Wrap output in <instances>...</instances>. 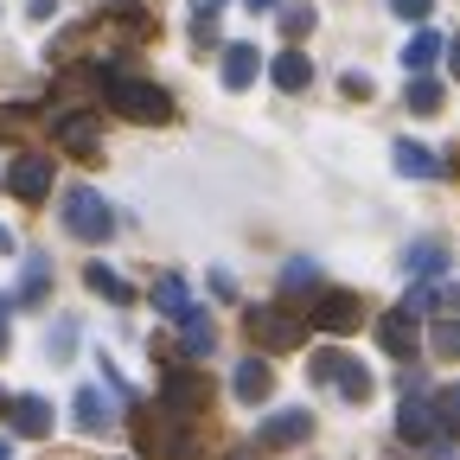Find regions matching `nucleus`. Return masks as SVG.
I'll list each match as a JSON object with an SVG mask.
<instances>
[{"label": "nucleus", "instance_id": "obj_1", "mask_svg": "<svg viewBox=\"0 0 460 460\" xmlns=\"http://www.w3.org/2000/svg\"><path fill=\"white\" fill-rule=\"evenodd\" d=\"M135 447L154 454V460H192L199 441L180 416H166V410H135Z\"/></svg>", "mask_w": 460, "mask_h": 460}, {"label": "nucleus", "instance_id": "obj_2", "mask_svg": "<svg viewBox=\"0 0 460 460\" xmlns=\"http://www.w3.org/2000/svg\"><path fill=\"white\" fill-rule=\"evenodd\" d=\"M65 230H71V237H84V243H109V237H115L109 199L90 192V186H71V192H65Z\"/></svg>", "mask_w": 460, "mask_h": 460}, {"label": "nucleus", "instance_id": "obj_3", "mask_svg": "<svg viewBox=\"0 0 460 460\" xmlns=\"http://www.w3.org/2000/svg\"><path fill=\"white\" fill-rule=\"evenodd\" d=\"M109 109H122L128 122H172V96L141 77H109Z\"/></svg>", "mask_w": 460, "mask_h": 460}, {"label": "nucleus", "instance_id": "obj_4", "mask_svg": "<svg viewBox=\"0 0 460 460\" xmlns=\"http://www.w3.org/2000/svg\"><path fill=\"white\" fill-rule=\"evenodd\" d=\"M205 402H211L205 371H192V365H166V371H160V410H166V416L192 422V416L205 410Z\"/></svg>", "mask_w": 460, "mask_h": 460}, {"label": "nucleus", "instance_id": "obj_5", "mask_svg": "<svg viewBox=\"0 0 460 460\" xmlns=\"http://www.w3.org/2000/svg\"><path fill=\"white\" fill-rule=\"evenodd\" d=\"M243 326H250V339L262 345V352H295V345L307 339V314H288V307H250Z\"/></svg>", "mask_w": 460, "mask_h": 460}, {"label": "nucleus", "instance_id": "obj_6", "mask_svg": "<svg viewBox=\"0 0 460 460\" xmlns=\"http://www.w3.org/2000/svg\"><path fill=\"white\" fill-rule=\"evenodd\" d=\"M307 371H314V384H332L345 402H371V371H365L358 358H345V352H314Z\"/></svg>", "mask_w": 460, "mask_h": 460}, {"label": "nucleus", "instance_id": "obj_7", "mask_svg": "<svg viewBox=\"0 0 460 460\" xmlns=\"http://www.w3.org/2000/svg\"><path fill=\"white\" fill-rule=\"evenodd\" d=\"M320 332H352L358 320H365V301L352 295V288H326V295L314 301V314H307Z\"/></svg>", "mask_w": 460, "mask_h": 460}, {"label": "nucleus", "instance_id": "obj_8", "mask_svg": "<svg viewBox=\"0 0 460 460\" xmlns=\"http://www.w3.org/2000/svg\"><path fill=\"white\" fill-rule=\"evenodd\" d=\"M7 192L26 199V205H39V199L51 192V160H45V154H13V166H7Z\"/></svg>", "mask_w": 460, "mask_h": 460}, {"label": "nucleus", "instance_id": "obj_9", "mask_svg": "<svg viewBox=\"0 0 460 460\" xmlns=\"http://www.w3.org/2000/svg\"><path fill=\"white\" fill-rule=\"evenodd\" d=\"M377 339H384V352H390V358L410 365V358H416V345H422V320H416V314H402V307H390V314L377 320Z\"/></svg>", "mask_w": 460, "mask_h": 460}, {"label": "nucleus", "instance_id": "obj_10", "mask_svg": "<svg viewBox=\"0 0 460 460\" xmlns=\"http://www.w3.org/2000/svg\"><path fill=\"white\" fill-rule=\"evenodd\" d=\"M58 141H65L71 154H96V141H102V115H96V109H65V115H58Z\"/></svg>", "mask_w": 460, "mask_h": 460}, {"label": "nucleus", "instance_id": "obj_11", "mask_svg": "<svg viewBox=\"0 0 460 460\" xmlns=\"http://www.w3.org/2000/svg\"><path fill=\"white\" fill-rule=\"evenodd\" d=\"M307 435H314V416H307V410H275V416L256 429L262 447H295V441H307Z\"/></svg>", "mask_w": 460, "mask_h": 460}, {"label": "nucleus", "instance_id": "obj_12", "mask_svg": "<svg viewBox=\"0 0 460 460\" xmlns=\"http://www.w3.org/2000/svg\"><path fill=\"white\" fill-rule=\"evenodd\" d=\"M7 422H13V435H26V441H45V435H51V402H45V396H13V402H7Z\"/></svg>", "mask_w": 460, "mask_h": 460}, {"label": "nucleus", "instance_id": "obj_13", "mask_svg": "<svg viewBox=\"0 0 460 460\" xmlns=\"http://www.w3.org/2000/svg\"><path fill=\"white\" fill-rule=\"evenodd\" d=\"M396 429H402V441H435L441 429H435V402L429 396H416V390H402V416H396Z\"/></svg>", "mask_w": 460, "mask_h": 460}, {"label": "nucleus", "instance_id": "obj_14", "mask_svg": "<svg viewBox=\"0 0 460 460\" xmlns=\"http://www.w3.org/2000/svg\"><path fill=\"white\" fill-rule=\"evenodd\" d=\"M71 416H77V429H84V435H109V429H115V410H109V396H102L96 384H84V390H77Z\"/></svg>", "mask_w": 460, "mask_h": 460}, {"label": "nucleus", "instance_id": "obj_15", "mask_svg": "<svg viewBox=\"0 0 460 460\" xmlns=\"http://www.w3.org/2000/svg\"><path fill=\"white\" fill-rule=\"evenodd\" d=\"M269 77H275V90H288V96H295V90H307V84H314V58L288 45V51H275V65H269Z\"/></svg>", "mask_w": 460, "mask_h": 460}, {"label": "nucleus", "instance_id": "obj_16", "mask_svg": "<svg viewBox=\"0 0 460 460\" xmlns=\"http://www.w3.org/2000/svg\"><path fill=\"white\" fill-rule=\"evenodd\" d=\"M256 71H262V51L256 45H224V90H250L256 84Z\"/></svg>", "mask_w": 460, "mask_h": 460}, {"label": "nucleus", "instance_id": "obj_17", "mask_svg": "<svg viewBox=\"0 0 460 460\" xmlns=\"http://www.w3.org/2000/svg\"><path fill=\"white\" fill-rule=\"evenodd\" d=\"M396 172H402V180H441L447 166L429 147H416V141H396Z\"/></svg>", "mask_w": 460, "mask_h": 460}, {"label": "nucleus", "instance_id": "obj_18", "mask_svg": "<svg viewBox=\"0 0 460 460\" xmlns=\"http://www.w3.org/2000/svg\"><path fill=\"white\" fill-rule=\"evenodd\" d=\"M230 390H237V402H262V396L275 390V371H269L262 358H243V365H237V384H230Z\"/></svg>", "mask_w": 460, "mask_h": 460}, {"label": "nucleus", "instance_id": "obj_19", "mask_svg": "<svg viewBox=\"0 0 460 460\" xmlns=\"http://www.w3.org/2000/svg\"><path fill=\"white\" fill-rule=\"evenodd\" d=\"M154 307H160L166 320H186V314H192V295H186V281H180V275H160V288H154Z\"/></svg>", "mask_w": 460, "mask_h": 460}, {"label": "nucleus", "instance_id": "obj_20", "mask_svg": "<svg viewBox=\"0 0 460 460\" xmlns=\"http://www.w3.org/2000/svg\"><path fill=\"white\" fill-rule=\"evenodd\" d=\"M435 58H441V32H416L410 45H402V71H410V77H422V71L435 65Z\"/></svg>", "mask_w": 460, "mask_h": 460}, {"label": "nucleus", "instance_id": "obj_21", "mask_svg": "<svg viewBox=\"0 0 460 460\" xmlns=\"http://www.w3.org/2000/svg\"><path fill=\"white\" fill-rule=\"evenodd\" d=\"M84 281H90V295H102V301H135V288L115 275V269H102V262H90V269H84Z\"/></svg>", "mask_w": 460, "mask_h": 460}, {"label": "nucleus", "instance_id": "obj_22", "mask_svg": "<svg viewBox=\"0 0 460 460\" xmlns=\"http://www.w3.org/2000/svg\"><path fill=\"white\" fill-rule=\"evenodd\" d=\"M435 429L447 441H460V384H441L435 390Z\"/></svg>", "mask_w": 460, "mask_h": 460}, {"label": "nucleus", "instance_id": "obj_23", "mask_svg": "<svg viewBox=\"0 0 460 460\" xmlns=\"http://www.w3.org/2000/svg\"><path fill=\"white\" fill-rule=\"evenodd\" d=\"M180 326H186V352H192V358H205L211 345H217V326H211V320H205L199 307H192V314H186Z\"/></svg>", "mask_w": 460, "mask_h": 460}, {"label": "nucleus", "instance_id": "obj_24", "mask_svg": "<svg viewBox=\"0 0 460 460\" xmlns=\"http://www.w3.org/2000/svg\"><path fill=\"white\" fill-rule=\"evenodd\" d=\"M402 269H410V275H441L447 269V250L441 243H416V250H402Z\"/></svg>", "mask_w": 460, "mask_h": 460}, {"label": "nucleus", "instance_id": "obj_25", "mask_svg": "<svg viewBox=\"0 0 460 460\" xmlns=\"http://www.w3.org/2000/svg\"><path fill=\"white\" fill-rule=\"evenodd\" d=\"M402 102H410V115H441V84L435 77H410V96Z\"/></svg>", "mask_w": 460, "mask_h": 460}, {"label": "nucleus", "instance_id": "obj_26", "mask_svg": "<svg viewBox=\"0 0 460 460\" xmlns=\"http://www.w3.org/2000/svg\"><path fill=\"white\" fill-rule=\"evenodd\" d=\"M45 281H51V269H45V256H32V262H26V281H20V295H13V301H20V307L45 301Z\"/></svg>", "mask_w": 460, "mask_h": 460}, {"label": "nucleus", "instance_id": "obj_27", "mask_svg": "<svg viewBox=\"0 0 460 460\" xmlns=\"http://www.w3.org/2000/svg\"><path fill=\"white\" fill-rule=\"evenodd\" d=\"M224 13V0H192V32L199 39H211V20Z\"/></svg>", "mask_w": 460, "mask_h": 460}, {"label": "nucleus", "instance_id": "obj_28", "mask_svg": "<svg viewBox=\"0 0 460 460\" xmlns=\"http://www.w3.org/2000/svg\"><path fill=\"white\" fill-rule=\"evenodd\" d=\"M314 281H320V269H314L307 256H301V262H288V269H281V288H314Z\"/></svg>", "mask_w": 460, "mask_h": 460}, {"label": "nucleus", "instance_id": "obj_29", "mask_svg": "<svg viewBox=\"0 0 460 460\" xmlns=\"http://www.w3.org/2000/svg\"><path fill=\"white\" fill-rule=\"evenodd\" d=\"M435 352L441 358H460V320H441L435 326Z\"/></svg>", "mask_w": 460, "mask_h": 460}, {"label": "nucleus", "instance_id": "obj_30", "mask_svg": "<svg viewBox=\"0 0 460 460\" xmlns=\"http://www.w3.org/2000/svg\"><path fill=\"white\" fill-rule=\"evenodd\" d=\"M281 32H288V39L314 32V7H288V13H281Z\"/></svg>", "mask_w": 460, "mask_h": 460}, {"label": "nucleus", "instance_id": "obj_31", "mask_svg": "<svg viewBox=\"0 0 460 460\" xmlns=\"http://www.w3.org/2000/svg\"><path fill=\"white\" fill-rule=\"evenodd\" d=\"M390 13H396V20H429L435 0H390Z\"/></svg>", "mask_w": 460, "mask_h": 460}, {"label": "nucleus", "instance_id": "obj_32", "mask_svg": "<svg viewBox=\"0 0 460 460\" xmlns=\"http://www.w3.org/2000/svg\"><path fill=\"white\" fill-rule=\"evenodd\" d=\"M345 96H371V77L365 71H345Z\"/></svg>", "mask_w": 460, "mask_h": 460}, {"label": "nucleus", "instance_id": "obj_33", "mask_svg": "<svg viewBox=\"0 0 460 460\" xmlns=\"http://www.w3.org/2000/svg\"><path fill=\"white\" fill-rule=\"evenodd\" d=\"M441 51H447V71H454V77H460V39H447V45H441Z\"/></svg>", "mask_w": 460, "mask_h": 460}, {"label": "nucleus", "instance_id": "obj_34", "mask_svg": "<svg viewBox=\"0 0 460 460\" xmlns=\"http://www.w3.org/2000/svg\"><path fill=\"white\" fill-rule=\"evenodd\" d=\"M7 307H13V301L0 295V352H7Z\"/></svg>", "mask_w": 460, "mask_h": 460}, {"label": "nucleus", "instance_id": "obj_35", "mask_svg": "<svg viewBox=\"0 0 460 460\" xmlns=\"http://www.w3.org/2000/svg\"><path fill=\"white\" fill-rule=\"evenodd\" d=\"M0 256H13V230L7 224H0Z\"/></svg>", "mask_w": 460, "mask_h": 460}, {"label": "nucleus", "instance_id": "obj_36", "mask_svg": "<svg viewBox=\"0 0 460 460\" xmlns=\"http://www.w3.org/2000/svg\"><path fill=\"white\" fill-rule=\"evenodd\" d=\"M250 7H256V13H269V7H275V0H250Z\"/></svg>", "mask_w": 460, "mask_h": 460}, {"label": "nucleus", "instance_id": "obj_37", "mask_svg": "<svg viewBox=\"0 0 460 460\" xmlns=\"http://www.w3.org/2000/svg\"><path fill=\"white\" fill-rule=\"evenodd\" d=\"M0 460H13V441H0Z\"/></svg>", "mask_w": 460, "mask_h": 460}, {"label": "nucleus", "instance_id": "obj_38", "mask_svg": "<svg viewBox=\"0 0 460 460\" xmlns=\"http://www.w3.org/2000/svg\"><path fill=\"white\" fill-rule=\"evenodd\" d=\"M7 402H13V396H7V390H0V416H7Z\"/></svg>", "mask_w": 460, "mask_h": 460}]
</instances>
